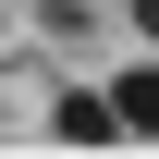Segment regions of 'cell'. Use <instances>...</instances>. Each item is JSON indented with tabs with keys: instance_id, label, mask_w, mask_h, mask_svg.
Instances as JSON below:
<instances>
[{
	"instance_id": "obj_1",
	"label": "cell",
	"mask_w": 159,
	"mask_h": 159,
	"mask_svg": "<svg viewBox=\"0 0 159 159\" xmlns=\"http://www.w3.org/2000/svg\"><path fill=\"white\" fill-rule=\"evenodd\" d=\"M49 122H61V147H110V135H122V98H110V86H61Z\"/></svg>"
},
{
	"instance_id": "obj_2",
	"label": "cell",
	"mask_w": 159,
	"mask_h": 159,
	"mask_svg": "<svg viewBox=\"0 0 159 159\" xmlns=\"http://www.w3.org/2000/svg\"><path fill=\"white\" fill-rule=\"evenodd\" d=\"M110 98H122V135H159V61H135Z\"/></svg>"
},
{
	"instance_id": "obj_3",
	"label": "cell",
	"mask_w": 159,
	"mask_h": 159,
	"mask_svg": "<svg viewBox=\"0 0 159 159\" xmlns=\"http://www.w3.org/2000/svg\"><path fill=\"white\" fill-rule=\"evenodd\" d=\"M135 37H147V49H159V0H135Z\"/></svg>"
},
{
	"instance_id": "obj_4",
	"label": "cell",
	"mask_w": 159,
	"mask_h": 159,
	"mask_svg": "<svg viewBox=\"0 0 159 159\" xmlns=\"http://www.w3.org/2000/svg\"><path fill=\"white\" fill-rule=\"evenodd\" d=\"M49 25H86V0H49Z\"/></svg>"
}]
</instances>
